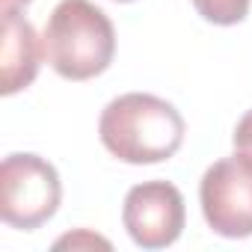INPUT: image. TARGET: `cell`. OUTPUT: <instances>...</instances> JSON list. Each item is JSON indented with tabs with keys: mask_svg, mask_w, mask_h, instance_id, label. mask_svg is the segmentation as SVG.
<instances>
[{
	"mask_svg": "<svg viewBox=\"0 0 252 252\" xmlns=\"http://www.w3.org/2000/svg\"><path fill=\"white\" fill-rule=\"evenodd\" d=\"M98 134L104 149L125 163H160L181 149L184 119L158 95L128 92L104 107Z\"/></svg>",
	"mask_w": 252,
	"mask_h": 252,
	"instance_id": "obj_1",
	"label": "cell"
},
{
	"mask_svg": "<svg viewBox=\"0 0 252 252\" xmlns=\"http://www.w3.org/2000/svg\"><path fill=\"white\" fill-rule=\"evenodd\" d=\"M42 48L60 77L89 80L110 68L116 54V30L107 12L89 0H63L48 18Z\"/></svg>",
	"mask_w": 252,
	"mask_h": 252,
	"instance_id": "obj_2",
	"label": "cell"
},
{
	"mask_svg": "<svg viewBox=\"0 0 252 252\" xmlns=\"http://www.w3.org/2000/svg\"><path fill=\"white\" fill-rule=\"evenodd\" d=\"M63 199L57 169L39 155H9L0 166V217L12 228L33 231L48 222Z\"/></svg>",
	"mask_w": 252,
	"mask_h": 252,
	"instance_id": "obj_3",
	"label": "cell"
},
{
	"mask_svg": "<svg viewBox=\"0 0 252 252\" xmlns=\"http://www.w3.org/2000/svg\"><path fill=\"white\" fill-rule=\"evenodd\" d=\"M202 214L211 231L222 237H249L252 234V158L234 152L231 158L217 160L199 187Z\"/></svg>",
	"mask_w": 252,
	"mask_h": 252,
	"instance_id": "obj_4",
	"label": "cell"
},
{
	"mask_svg": "<svg viewBox=\"0 0 252 252\" xmlns=\"http://www.w3.org/2000/svg\"><path fill=\"white\" fill-rule=\"evenodd\" d=\"M122 222L137 246L163 249L181 237L184 196L169 181H143L125 196Z\"/></svg>",
	"mask_w": 252,
	"mask_h": 252,
	"instance_id": "obj_5",
	"label": "cell"
},
{
	"mask_svg": "<svg viewBox=\"0 0 252 252\" xmlns=\"http://www.w3.org/2000/svg\"><path fill=\"white\" fill-rule=\"evenodd\" d=\"M45 60L42 39L18 9H3V54H0V92L15 95L27 89Z\"/></svg>",
	"mask_w": 252,
	"mask_h": 252,
	"instance_id": "obj_6",
	"label": "cell"
},
{
	"mask_svg": "<svg viewBox=\"0 0 252 252\" xmlns=\"http://www.w3.org/2000/svg\"><path fill=\"white\" fill-rule=\"evenodd\" d=\"M249 3H252V0H193L196 12L205 21L220 24V27L240 24L249 15Z\"/></svg>",
	"mask_w": 252,
	"mask_h": 252,
	"instance_id": "obj_7",
	"label": "cell"
},
{
	"mask_svg": "<svg viewBox=\"0 0 252 252\" xmlns=\"http://www.w3.org/2000/svg\"><path fill=\"white\" fill-rule=\"evenodd\" d=\"M57 249H63V246H101V249H110V240H104V237H98V234H92V231H77V234H65V237H60L57 243H54Z\"/></svg>",
	"mask_w": 252,
	"mask_h": 252,
	"instance_id": "obj_8",
	"label": "cell"
},
{
	"mask_svg": "<svg viewBox=\"0 0 252 252\" xmlns=\"http://www.w3.org/2000/svg\"><path fill=\"white\" fill-rule=\"evenodd\" d=\"M234 149L252 158V110H246V116L237 122V128H234Z\"/></svg>",
	"mask_w": 252,
	"mask_h": 252,
	"instance_id": "obj_9",
	"label": "cell"
},
{
	"mask_svg": "<svg viewBox=\"0 0 252 252\" xmlns=\"http://www.w3.org/2000/svg\"><path fill=\"white\" fill-rule=\"evenodd\" d=\"M27 3H30V0H0V6H3V9H21Z\"/></svg>",
	"mask_w": 252,
	"mask_h": 252,
	"instance_id": "obj_10",
	"label": "cell"
},
{
	"mask_svg": "<svg viewBox=\"0 0 252 252\" xmlns=\"http://www.w3.org/2000/svg\"><path fill=\"white\" fill-rule=\"evenodd\" d=\"M116 3H131V0H116Z\"/></svg>",
	"mask_w": 252,
	"mask_h": 252,
	"instance_id": "obj_11",
	"label": "cell"
}]
</instances>
